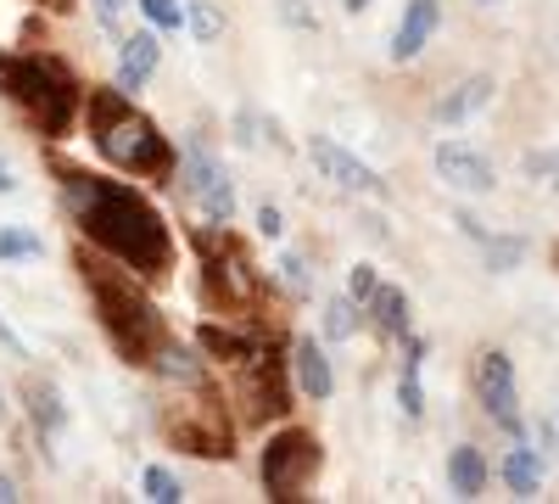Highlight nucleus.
Listing matches in <instances>:
<instances>
[{"mask_svg":"<svg viewBox=\"0 0 559 504\" xmlns=\"http://www.w3.org/2000/svg\"><path fill=\"white\" fill-rule=\"evenodd\" d=\"M39 236L34 231H0V258H39Z\"/></svg>","mask_w":559,"mask_h":504,"instance_id":"nucleus-24","label":"nucleus"},{"mask_svg":"<svg viewBox=\"0 0 559 504\" xmlns=\"http://www.w3.org/2000/svg\"><path fill=\"white\" fill-rule=\"evenodd\" d=\"M319 477V443L308 432H280L269 448H263V488L269 499H302L308 482Z\"/></svg>","mask_w":559,"mask_h":504,"instance_id":"nucleus-5","label":"nucleus"},{"mask_svg":"<svg viewBox=\"0 0 559 504\" xmlns=\"http://www.w3.org/2000/svg\"><path fill=\"white\" fill-rule=\"evenodd\" d=\"M369 308H376V319H381V331H392V337H403V331H408V297H403V292L381 286L376 297H369Z\"/></svg>","mask_w":559,"mask_h":504,"instance_id":"nucleus-20","label":"nucleus"},{"mask_svg":"<svg viewBox=\"0 0 559 504\" xmlns=\"http://www.w3.org/2000/svg\"><path fill=\"white\" fill-rule=\"evenodd\" d=\"M476 392L487 403V415L521 437V392H515V364H509L503 353H481L476 359Z\"/></svg>","mask_w":559,"mask_h":504,"instance_id":"nucleus-7","label":"nucleus"},{"mask_svg":"<svg viewBox=\"0 0 559 504\" xmlns=\"http://www.w3.org/2000/svg\"><path fill=\"white\" fill-rule=\"evenodd\" d=\"M28 398H34V421H39V432H57V426L68 421V409H62V398H57L51 387H34Z\"/></svg>","mask_w":559,"mask_h":504,"instance_id":"nucleus-21","label":"nucleus"},{"mask_svg":"<svg viewBox=\"0 0 559 504\" xmlns=\"http://www.w3.org/2000/svg\"><path fill=\"white\" fill-rule=\"evenodd\" d=\"M90 118H96V146L107 163L134 168V174H168L174 168V152L157 134V124L146 113H134L123 96H112V90L90 96Z\"/></svg>","mask_w":559,"mask_h":504,"instance_id":"nucleus-3","label":"nucleus"},{"mask_svg":"<svg viewBox=\"0 0 559 504\" xmlns=\"http://www.w3.org/2000/svg\"><path fill=\"white\" fill-rule=\"evenodd\" d=\"M45 7H51V12H73V0H45Z\"/></svg>","mask_w":559,"mask_h":504,"instance_id":"nucleus-35","label":"nucleus"},{"mask_svg":"<svg viewBox=\"0 0 559 504\" xmlns=\"http://www.w3.org/2000/svg\"><path fill=\"white\" fill-rule=\"evenodd\" d=\"M197 247L207 253V281H213V292H224L229 303H252L258 281L247 274V258L229 247V236H224V242H218V236H197Z\"/></svg>","mask_w":559,"mask_h":504,"instance_id":"nucleus-9","label":"nucleus"},{"mask_svg":"<svg viewBox=\"0 0 559 504\" xmlns=\"http://www.w3.org/2000/svg\"><path fill=\"white\" fill-rule=\"evenodd\" d=\"M492 90H498V84H492L487 73H476V79H464V84L453 90V96H442V102L431 107V118H437V124H464V118H471V113H481V107L492 102Z\"/></svg>","mask_w":559,"mask_h":504,"instance_id":"nucleus-15","label":"nucleus"},{"mask_svg":"<svg viewBox=\"0 0 559 504\" xmlns=\"http://www.w3.org/2000/svg\"><path fill=\"white\" fill-rule=\"evenodd\" d=\"M419 364H426V348L408 342V359H403V382H397V403L403 415H426V392H419Z\"/></svg>","mask_w":559,"mask_h":504,"instance_id":"nucleus-19","label":"nucleus"},{"mask_svg":"<svg viewBox=\"0 0 559 504\" xmlns=\"http://www.w3.org/2000/svg\"><path fill=\"white\" fill-rule=\"evenodd\" d=\"M369 7V0H347V12H364Z\"/></svg>","mask_w":559,"mask_h":504,"instance_id":"nucleus-36","label":"nucleus"},{"mask_svg":"<svg viewBox=\"0 0 559 504\" xmlns=\"http://www.w3.org/2000/svg\"><path fill=\"white\" fill-rule=\"evenodd\" d=\"M185 191L197 197V208L218 224L236 219V186H229V174L218 168V157L202 146V141H185Z\"/></svg>","mask_w":559,"mask_h":504,"instance_id":"nucleus-6","label":"nucleus"},{"mask_svg":"<svg viewBox=\"0 0 559 504\" xmlns=\"http://www.w3.org/2000/svg\"><path fill=\"white\" fill-rule=\"evenodd\" d=\"M308 157H313L324 174H331L342 191H364V197H376V191H381L376 168H369V163H358L353 152H342L336 141H324V134H313V141H308Z\"/></svg>","mask_w":559,"mask_h":504,"instance_id":"nucleus-11","label":"nucleus"},{"mask_svg":"<svg viewBox=\"0 0 559 504\" xmlns=\"http://www.w3.org/2000/svg\"><path fill=\"white\" fill-rule=\"evenodd\" d=\"M0 415H7V398H0Z\"/></svg>","mask_w":559,"mask_h":504,"instance_id":"nucleus-37","label":"nucleus"},{"mask_svg":"<svg viewBox=\"0 0 559 504\" xmlns=\"http://www.w3.org/2000/svg\"><path fill=\"white\" fill-rule=\"evenodd\" d=\"M0 90L45 129L62 134L73 124V79L45 57H0Z\"/></svg>","mask_w":559,"mask_h":504,"instance_id":"nucleus-4","label":"nucleus"},{"mask_svg":"<svg viewBox=\"0 0 559 504\" xmlns=\"http://www.w3.org/2000/svg\"><path fill=\"white\" fill-rule=\"evenodd\" d=\"M168 437L179 448L202 454V460H229V426H224V409H213V403H191L185 415H174Z\"/></svg>","mask_w":559,"mask_h":504,"instance_id":"nucleus-8","label":"nucleus"},{"mask_svg":"<svg viewBox=\"0 0 559 504\" xmlns=\"http://www.w3.org/2000/svg\"><path fill=\"white\" fill-rule=\"evenodd\" d=\"M503 482H509V493H515V499H537V488H543V460H537V448H509Z\"/></svg>","mask_w":559,"mask_h":504,"instance_id":"nucleus-17","label":"nucleus"},{"mask_svg":"<svg viewBox=\"0 0 559 504\" xmlns=\"http://www.w3.org/2000/svg\"><path fill=\"white\" fill-rule=\"evenodd\" d=\"M146 493H152L157 504H179V499H185V493H179V482H174L163 466H152V471H146Z\"/></svg>","mask_w":559,"mask_h":504,"instance_id":"nucleus-27","label":"nucleus"},{"mask_svg":"<svg viewBox=\"0 0 559 504\" xmlns=\"http://www.w3.org/2000/svg\"><path fill=\"white\" fill-rule=\"evenodd\" d=\"M521 258H526V242H521V236H492V242H487V269H498V274L515 269Z\"/></svg>","mask_w":559,"mask_h":504,"instance_id":"nucleus-22","label":"nucleus"},{"mask_svg":"<svg viewBox=\"0 0 559 504\" xmlns=\"http://www.w3.org/2000/svg\"><path fill=\"white\" fill-rule=\"evenodd\" d=\"M437 174L448 179L453 191H464V197H481V191H492V163L481 157V152H471V146H459V141H442L437 146Z\"/></svg>","mask_w":559,"mask_h":504,"instance_id":"nucleus-10","label":"nucleus"},{"mask_svg":"<svg viewBox=\"0 0 559 504\" xmlns=\"http://www.w3.org/2000/svg\"><path fill=\"white\" fill-rule=\"evenodd\" d=\"M437 23H442L437 0H408V12H403V23H397V34H392V57H397V62H414L419 51H426V39L437 34Z\"/></svg>","mask_w":559,"mask_h":504,"instance_id":"nucleus-12","label":"nucleus"},{"mask_svg":"<svg viewBox=\"0 0 559 504\" xmlns=\"http://www.w3.org/2000/svg\"><path fill=\"white\" fill-rule=\"evenodd\" d=\"M7 191H17V179H12V168H7V163H0V197H7Z\"/></svg>","mask_w":559,"mask_h":504,"instance_id":"nucleus-34","label":"nucleus"},{"mask_svg":"<svg viewBox=\"0 0 559 504\" xmlns=\"http://www.w3.org/2000/svg\"><path fill=\"white\" fill-rule=\"evenodd\" d=\"M84 281H90V292H96L102 331L112 337V348H118L129 364H152L168 337H163V319H157V308L146 303V292H140L129 274H118V269H107V263H90V258H84Z\"/></svg>","mask_w":559,"mask_h":504,"instance_id":"nucleus-2","label":"nucleus"},{"mask_svg":"<svg viewBox=\"0 0 559 504\" xmlns=\"http://www.w3.org/2000/svg\"><path fill=\"white\" fill-rule=\"evenodd\" d=\"M90 7H96V17L112 28V23H118V12H123V0H90Z\"/></svg>","mask_w":559,"mask_h":504,"instance_id":"nucleus-31","label":"nucleus"},{"mask_svg":"<svg viewBox=\"0 0 559 504\" xmlns=\"http://www.w3.org/2000/svg\"><path fill=\"white\" fill-rule=\"evenodd\" d=\"M157 371H163L168 382L202 387V364H197V353H191V348H179V342H163V348H157Z\"/></svg>","mask_w":559,"mask_h":504,"instance_id":"nucleus-18","label":"nucleus"},{"mask_svg":"<svg viewBox=\"0 0 559 504\" xmlns=\"http://www.w3.org/2000/svg\"><path fill=\"white\" fill-rule=\"evenodd\" d=\"M376 292H381V286H376V269H369V263H358V269L347 274V297H353V303H369Z\"/></svg>","mask_w":559,"mask_h":504,"instance_id":"nucleus-28","label":"nucleus"},{"mask_svg":"<svg viewBox=\"0 0 559 504\" xmlns=\"http://www.w3.org/2000/svg\"><path fill=\"white\" fill-rule=\"evenodd\" d=\"M12 499H17V482H12V477H0V504H12Z\"/></svg>","mask_w":559,"mask_h":504,"instance_id":"nucleus-33","label":"nucleus"},{"mask_svg":"<svg viewBox=\"0 0 559 504\" xmlns=\"http://www.w3.org/2000/svg\"><path fill=\"white\" fill-rule=\"evenodd\" d=\"M448 482H453V493L459 499H476L481 488H487V460H481V448H453L448 454Z\"/></svg>","mask_w":559,"mask_h":504,"instance_id":"nucleus-16","label":"nucleus"},{"mask_svg":"<svg viewBox=\"0 0 559 504\" xmlns=\"http://www.w3.org/2000/svg\"><path fill=\"white\" fill-rule=\"evenodd\" d=\"M481 7H492V0H481Z\"/></svg>","mask_w":559,"mask_h":504,"instance_id":"nucleus-38","label":"nucleus"},{"mask_svg":"<svg viewBox=\"0 0 559 504\" xmlns=\"http://www.w3.org/2000/svg\"><path fill=\"white\" fill-rule=\"evenodd\" d=\"M140 12H146V17L157 23V28H179L185 17H191V12L179 7V0H140Z\"/></svg>","mask_w":559,"mask_h":504,"instance_id":"nucleus-25","label":"nucleus"},{"mask_svg":"<svg viewBox=\"0 0 559 504\" xmlns=\"http://www.w3.org/2000/svg\"><path fill=\"white\" fill-rule=\"evenodd\" d=\"M191 34L197 39H218L224 34V17L207 7V0H191Z\"/></svg>","mask_w":559,"mask_h":504,"instance_id":"nucleus-26","label":"nucleus"},{"mask_svg":"<svg viewBox=\"0 0 559 504\" xmlns=\"http://www.w3.org/2000/svg\"><path fill=\"white\" fill-rule=\"evenodd\" d=\"M324 331H331L336 342L353 337V297H331V303H324Z\"/></svg>","mask_w":559,"mask_h":504,"instance_id":"nucleus-23","label":"nucleus"},{"mask_svg":"<svg viewBox=\"0 0 559 504\" xmlns=\"http://www.w3.org/2000/svg\"><path fill=\"white\" fill-rule=\"evenodd\" d=\"M258 231H263L269 242H280V231H286V224H280V208H269V202L258 208Z\"/></svg>","mask_w":559,"mask_h":504,"instance_id":"nucleus-29","label":"nucleus"},{"mask_svg":"<svg viewBox=\"0 0 559 504\" xmlns=\"http://www.w3.org/2000/svg\"><path fill=\"white\" fill-rule=\"evenodd\" d=\"M292 371H297V387H302L308 398H331V392H336V376H331V353H324L313 337H302V342L292 348Z\"/></svg>","mask_w":559,"mask_h":504,"instance_id":"nucleus-13","label":"nucleus"},{"mask_svg":"<svg viewBox=\"0 0 559 504\" xmlns=\"http://www.w3.org/2000/svg\"><path fill=\"white\" fill-rule=\"evenodd\" d=\"M68 208L79 219V231L107 247L112 258H123L140 274H163L174 247H168V224L157 219V208L146 197H134L118 179H96V174H68Z\"/></svg>","mask_w":559,"mask_h":504,"instance_id":"nucleus-1","label":"nucleus"},{"mask_svg":"<svg viewBox=\"0 0 559 504\" xmlns=\"http://www.w3.org/2000/svg\"><path fill=\"white\" fill-rule=\"evenodd\" d=\"M157 73V34H129L118 45V84L123 90H140Z\"/></svg>","mask_w":559,"mask_h":504,"instance_id":"nucleus-14","label":"nucleus"},{"mask_svg":"<svg viewBox=\"0 0 559 504\" xmlns=\"http://www.w3.org/2000/svg\"><path fill=\"white\" fill-rule=\"evenodd\" d=\"M0 342H7V348H12V353H17V359H23V353H28V348H23V342H17V331H12V326H7V319H0Z\"/></svg>","mask_w":559,"mask_h":504,"instance_id":"nucleus-32","label":"nucleus"},{"mask_svg":"<svg viewBox=\"0 0 559 504\" xmlns=\"http://www.w3.org/2000/svg\"><path fill=\"white\" fill-rule=\"evenodd\" d=\"M280 281L297 286V292H308V274H302V263H297V258H280Z\"/></svg>","mask_w":559,"mask_h":504,"instance_id":"nucleus-30","label":"nucleus"}]
</instances>
